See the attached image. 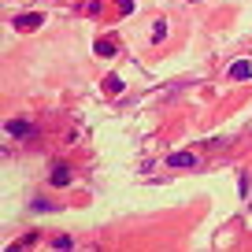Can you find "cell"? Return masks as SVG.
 Returning a JSON list of instances; mask_svg holds the SVG:
<instances>
[{
  "instance_id": "cell-8",
  "label": "cell",
  "mask_w": 252,
  "mask_h": 252,
  "mask_svg": "<svg viewBox=\"0 0 252 252\" xmlns=\"http://www.w3.org/2000/svg\"><path fill=\"white\" fill-rule=\"evenodd\" d=\"M115 11L119 15H134V0H115Z\"/></svg>"
},
{
  "instance_id": "cell-4",
  "label": "cell",
  "mask_w": 252,
  "mask_h": 252,
  "mask_svg": "<svg viewBox=\"0 0 252 252\" xmlns=\"http://www.w3.org/2000/svg\"><path fill=\"white\" fill-rule=\"evenodd\" d=\"M230 78H234V82H249V78H252V63H249V60L230 63Z\"/></svg>"
},
{
  "instance_id": "cell-6",
  "label": "cell",
  "mask_w": 252,
  "mask_h": 252,
  "mask_svg": "<svg viewBox=\"0 0 252 252\" xmlns=\"http://www.w3.org/2000/svg\"><path fill=\"white\" fill-rule=\"evenodd\" d=\"M48 182H52V186H67V182H71V171H67V167H52V178H48Z\"/></svg>"
},
{
  "instance_id": "cell-9",
  "label": "cell",
  "mask_w": 252,
  "mask_h": 252,
  "mask_svg": "<svg viewBox=\"0 0 252 252\" xmlns=\"http://www.w3.org/2000/svg\"><path fill=\"white\" fill-rule=\"evenodd\" d=\"M163 37H167V23H163V19H159V23L152 26V41H163Z\"/></svg>"
},
{
  "instance_id": "cell-2",
  "label": "cell",
  "mask_w": 252,
  "mask_h": 252,
  "mask_svg": "<svg viewBox=\"0 0 252 252\" xmlns=\"http://www.w3.org/2000/svg\"><path fill=\"white\" fill-rule=\"evenodd\" d=\"M200 159H197V152H171V156H167V167H197Z\"/></svg>"
},
{
  "instance_id": "cell-11",
  "label": "cell",
  "mask_w": 252,
  "mask_h": 252,
  "mask_svg": "<svg viewBox=\"0 0 252 252\" xmlns=\"http://www.w3.org/2000/svg\"><path fill=\"white\" fill-rule=\"evenodd\" d=\"M33 208H37V212H56V204H48V200H41V197L33 200Z\"/></svg>"
},
{
  "instance_id": "cell-3",
  "label": "cell",
  "mask_w": 252,
  "mask_h": 252,
  "mask_svg": "<svg viewBox=\"0 0 252 252\" xmlns=\"http://www.w3.org/2000/svg\"><path fill=\"white\" fill-rule=\"evenodd\" d=\"M4 130H8L11 137H30V134H33V126L26 123V119H8V126H4Z\"/></svg>"
},
{
  "instance_id": "cell-7",
  "label": "cell",
  "mask_w": 252,
  "mask_h": 252,
  "mask_svg": "<svg viewBox=\"0 0 252 252\" xmlns=\"http://www.w3.org/2000/svg\"><path fill=\"white\" fill-rule=\"evenodd\" d=\"M104 93H123V78H119V74H108V78H104Z\"/></svg>"
},
{
  "instance_id": "cell-10",
  "label": "cell",
  "mask_w": 252,
  "mask_h": 252,
  "mask_svg": "<svg viewBox=\"0 0 252 252\" xmlns=\"http://www.w3.org/2000/svg\"><path fill=\"white\" fill-rule=\"evenodd\" d=\"M52 249H60V252H67V249H71V237H56V241H52Z\"/></svg>"
},
{
  "instance_id": "cell-5",
  "label": "cell",
  "mask_w": 252,
  "mask_h": 252,
  "mask_svg": "<svg viewBox=\"0 0 252 252\" xmlns=\"http://www.w3.org/2000/svg\"><path fill=\"white\" fill-rule=\"evenodd\" d=\"M93 52H96V56H115V52H119V41L108 33V37H100V41L93 45Z\"/></svg>"
},
{
  "instance_id": "cell-1",
  "label": "cell",
  "mask_w": 252,
  "mask_h": 252,
  "mask_svg": "<svg viewBox=\"0 0 252 252\" xmlns=\"http://www.w3.org/2000/svg\"><path fill=\"white\" fill-rule=\"evenodd\" d=\"M41 23H45V15H41V11H26V15H15V30H19V33L37 30Z\"/></svg>"
}]
</instances>
